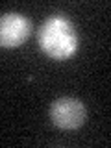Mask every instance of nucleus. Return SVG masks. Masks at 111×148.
<instances>
[{"label":"nucleus","instance_id":"f03ea898","mask_svg":"<svg viewBox=\"0 0 111 148\" xmlns=\"http://www.w3.org/2000/svg\"><path fill=\"white\" fill-rule=\"evenodd\" d=\"M85 106L78 98H58L50 106V119L58 128L61 130H78L85 122Z\"/></svg>","mask_w":111,"mask_h":148},{"label":"nucleus","instance_id":"7ed1b4c3","mask_svg":"<svg viewBox=\"0 0 111 148\" xmlns=\"http://www.w3.org/2000/svg\"><path fill=\"white\" fill-rule=\"evenodd\" d=\"M32 22L21 13H4L0 15V46L17 48L30 37Z\"/></svg>","mask_w":111,"mask_h":148},{"label":"nucleus","instance_id":"f257e3e1","mask_svg":"<svg viewBox=\"0 0 111 148\" xmlns=\"http://www.w3.org/2000/svg\"><path fill=\"white\" fill-rule=\"evenodd\" d=\"M39 46L52 59H58V61L69 59L78 50L76 28L63 15L46 18L39 30Z\"/></svg>","mask_w":111,"mask_h":148}]
</instances>
